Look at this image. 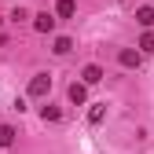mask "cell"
I'll use <instances>...</instances> for the list:
<instances>
[{
    "instance_id": "obj_1",
    "label": "cell",
    "mask_w": 154,
    "mask_h": 154,
    "mask_svg": "<svg viewBox=\"0 0 154 154\" xmlns=\"http://www.w3.org/2000/svg\"><path fill=\"white\" fill-rule=\"evenodd\" d=\"M48 92H51V77L48 73H37L33 81H29V95H33V99H44Z\"/></svg>"
},
{
    "instance_id": "obj_2",
    "label": "cell",
    "mask_w": 154,
    "mask_h": 154,
    "mask_svg": "<svg viewBox=\"0 0 154 154\" xmlns=\"http://www.w3.org/2000/svg\"><path fill=\"white\" fill-rule=\"evenodd\" d=\"M33 29H37V33H51V29H55V15H48V11H41V15L33 18Z\"/></svg>"
},
{
    "instance_id": "obj_3",
    "label": "cell",
    "mask_w": 154,
    "mask_h": 154,
    "mask_svg": "<svg viewBox=\"0 0 154 154\" xmlns=\"http://www.w3.org/2000/svg\"><path fill=\"white\" fill-rule=\"evenodd\" d=\"M140 59H143V51H132V48H121V51H118V63L128 66V70H132V66H140Z\"/></svg>"
},
{
    "instance_id": "obj_4",
    "label": "cell",
    "mask_w": 154,
    "mask_h": 154,
    "mask_svg": "<svg viewBox=\"0 0 154 154\" xmlns=\"http://www.w3.org/2000/svg\"><path fill=\"white\" fill-rule=\"evenodd\" d=\"M99 81H103V66L88 63V66H85V73H81V85H99Z\"/></svg>"
},
{
    "instance_id": "obj_5",
    "label": "cell",
    "mask_w": 154,
    "mask_h": 154,
    "mask_svg": "<svg viewBox=\"0 0 154 154\" xmlns=\"http://www.w3.org/2000/svg\"><path fill=\"white\" fill-rule=\"evenodd\" d=\"M85 99H88V85H77V81H73V85H70V103L81 106Z\"/></svg>"
},
{
    "instance_id": "obj_6",
    "label": "cell",
    "mask_w": 154,
    "mask_h": 154,
    "mask_svg": "<svg viewBox=\"0 0 154 154\" xmlns=\"http://www.w3.org/2000/svg\"><path fill=\"white\" fill-rule=\"evenodd\" d=\"M77 11V0H59V4H55V15H59V18H70Z\"/></svg>"
},
{
    "instance_id": "obj_7",
    "label": "cell",
    "mask_w": 154,
    "mask_h": 154,
    "mask_svg": "<svg viewBox=\"0 0 154 154\" xmlns=\"http://www.w3.org/2000/svg\"><path fill=\"white\" fill-rule=\"evenodd\" d=\"M136 22H140V26H154V8H147V4L136 8Z\"/></svg>"
},
{
    "instance_id": "obj_8",
    "label": "cell",
    "mask_w": 154,
    "mask_h": 154,
    "mask_svg": "<svg viewBox=\"0 0 154 154\" xmlns=\"http://www.w3.org/2000/svg\"><path fill=\"white\" fill-rule=\"evenodd\" d=\"M103 118H106V103H95V106L88 110V121H92V125H99Z\"/></svg>"
},
{
    "instance_id": "obj_9",
    "label": "cell",
    "mask_w": 154,
    "mask_h": 154,
    "mask_svg": "<svg viewBox=\"0 0 154 154\" xmlns=\"http://www.w3.org/2000/svg\"><path fill=\"white\" fill-rule=\"evenodd\" d=\"M41 118L44 121H63V110L59 106H41Z\"/></svg>"
},
{
    "instance_id": "obj_10",
    "label": "cell",
    "mask_w": 154,
    "mask_h": 154,
    "mask_svg": "<svg viewBox=\"0 0 154 154\" xmlns=\"http://www.w3.org/2000/svg\"><path fill=\"white\" fill-rule=\"evenodd\" d=\"M15 143V128L11 125H0V147H11Z\"/></svg>"
},
{
    "instance_id": "obj_11",
    "label": "cell",
    "mask_w": 154,
    "mask_h": 154,
    "mask_svg": "<svg viewBox=\"0 0 154 154\" xmlns=\"http://www.w3.org/2000/svg\"><path fill=\"white\" fill-rule=\"evenodd\" d=\"M73 48V41H70V37H55V55H66Z\"/></svg>"
},
{
    "instance_id": "obj_12",
    "label": "cell",
    "mask_w": 154,
    "mask_h": 154,
    "mask_svg": "<svg viewBox=\"0 0 154 154\" xmlns=\"http://www.w3.org/2000/svg\"><path fill=\"white\" fill-rule=\"evenodd\" d=\"M140 51H143V55L154 51V33H143V37H140Z\"/></svg>"
}]
</instances>
